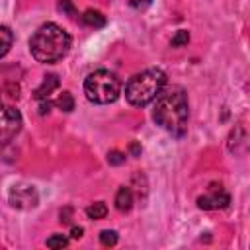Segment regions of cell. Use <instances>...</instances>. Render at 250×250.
I'll list each match as a JSON object with an SVG mask.
<instances>
[{
    "label": "cell",
    "mask_w": 250,
    "mask_h": 250,
    "mask_svg": "<svg viewBox=\"0 0 250 250\" xmlns=\"http://www.w3.org/2000/svg\"><path fill=\"white\" fill-rule=\"evenodd\" d=\"M117 240H119V236H117L115 230H107V229H105V230L100 232V242H102L104 246H115Z\"/></svg>",
    "instance_id": "obj_14"
},
{
    "label": "cell",
    "mask_w": 250,
    "mask_h": 250,
    "mask_svg": "<svg viewBox=\"0 0 250 250\" xmlns=\"http://www.w3.org/2000/svg\"><path fill=\"white\" fill-rule=\"evenodd\" d=\"M51 105H53L51 100H39V113H41V115L49 113V111H51Z\"/></svg>",
    "instance_id": "obj_20"
},
{
    "label": "cell",
    "mask_w": 250,
    "mask_h": 250,
    "mask_svg": "<svg viewBox=\"0 0 250 250\" xmlns=\"http://www.w3.org/2000/svg\"><path fill=\"white\" fill-rule=\"evenodd\" d=\"M129 4H131V8H135V10H146V8L152 4V0H129Z\"/></svg>",
    "instance_id": "obj_19"
},
{
    "label": "cell",
    "mask_w": 250,
    "mask_h": 250,
    "mask_svg": "<svg viewBox=\"0 0 250 250\" xmlns=\"http://www.w3.org/2000/svg\"><path fill=\"white\" fill-rule=\"evenodd\" d=\"M129 148H131V154H133V156H139V154H141V146H139V143H131Z\"/></svg>",
    "instance_id": "obj_22"
},
{
    "label": "cell",
    "mask_w": 250,
    "mask_h": 250,
    "mask_svg": "<svg viewBox=\"0 0 250 250\" xmlns=\"http://www.w3.org/2000/svg\"><path fill=\"white\" fill-rule=\"evenodd\" d=\"M115 207L121 213H129L131 211V207H133V191L127 186L117 189V193H115Z\"/></svg>",
    "instance_id": "obj_9"
},
{
    "label": "cell",
    "mask_w": 250,
    "mask_h": 250,
    "mask_svg": "<svg viewBox=\"0 0 250 250\" xmlns=\"http://www.w3.org/2000/svg\"><path fill=\"white\" fill-rule=\"evenodd\" d=\"M230 203V195L223 189V186L219 184H211L209 191L205 195L197 197V207L203 211H217V209H225Z\"/></svg>",
    "instance_id": "obj_7"
},
{
    "label": "cell",
    "mask_w": 250,
    "mask_h": 250,
    "mask_svg": "<svg viewBox=\"0 0 250 250\" xmlns=\"http://www.w3.org/2000/svg\"><path fill=\"white\" fill-rule=\"evenodd\" d=\"M47 246L53 248V250H57V248H64V246H68V238H66L64 234H53V236L47 238Z\"/></svg>",
    "instance_id": "obj_15"
},
{
    "label": "cell",
    "mask_w": 250,
    "mask_h": 250,
    "mask_svg": "<svg viewBox=\"0 0 250 250\" xmlns=\"http://www.w3.org/2000/svg\"><path fill=\"white\" fill-rule=\"evenodd\" d=\"M57 88H59V76H57V74H47V76L43 78L41 86L33 92V96H35L37 102H39V100H49L51 94H53Z\"/></svg>",
    "instance_id": "obj_8"
},
{
    "label": "cell",
    "mask_w": 250,
    "mask_h": 250,
    "mask_svg": "<svg viewBox=\"0 0 250 250\" xmlns=\"http://www.w3.org/2000/svg\"><path fill=\"white\" fill-rule=\"evenodd\" d=\"M8 201L14 209H20V211H29L33 207H37L39 203V193L33 186L29 184H14L10 188V193H8Z\"/></svg>",
    "instance_id": "obj_6"
},
{
    "label": "cell",
    "mask_w": 250,
    "mask_h": 250,
    "mask_svg": "<svg viewBox=\"0 0 250 250\" xmlns=\"http://www.w3.org/2000/svg\"><path fill=\"white\" fill-rule=\"evenodd\" d=\"M82 232H84V229H82V227H72L70 236H72V238H80V236H82Z\"/></svg>",
    "instance_id": "obj_21"
},
{
    "label": "cell",
    "mask_w": 250,
    "mask_h": 250,
    "mask_svg": "<svg viewBox=\"0 0 250 250\" xmlns=\"http://www.w3.org/2000/svg\"><path fill=\"white\" fill-rule=\"evenodd\" d=\"M152 119L170 135L178 139L184 137L188 131V119H189V102L184 88L180 86L162 88V92L156 96Z\"/></svg>",
    "instance_id": "obj_1"
},
{
    "label": "cell",
    "mask_w": 250,
    "mask_h": 250,
    "mask_svg": "<svg viewBox=\"0 0 250 250\" xmlns=\"http://www.w3.org/2000/svg\"><path fill=\"white\" fill-rule=\"evenodd\" d=\"M80 21L84 23V25H88V27H104L105 25V16L102 14V12H98V10H86L82 16H80Z\"/></svg>",
    "instance_id": "obj_10"
},
{
    "label": "cell",
    "mask_w": 250,
    "mask_h": 250,
    "mask_svg": "<svg viewBox=\"0 0 250 250\" xmlns=\"http://www.w3.org/2000/svg\"><path fill=\"white\" fill-rule=\"evenodd\" d=\"M86 215L90 217V219H105V215H107V205L104 203V201H94V203H90L88 207H86Z\"/></svg>",
    "instance_id": "obj_12"
},
{
    "label": "cell",
    "mask_w": 250,
    "mask_h": 250,
    "mask_svg": "<svg viewBox=\"0 0 250 250\" xmlns=\"http://www.w3.org/2000/svg\"><path fill=\"white\" fill-rule=\"evenodd\" d=\"M12 45H14V33H12V29L6 27V25H0V59L12 49Z\"/></svg>",
    "instance_id": "obj_11"
},
{
    "label": "cell",
    "mask_w": 250,
    "mask_h": 250,
    "mask_svg": "<svg viewBox=\"0 0 250 250\" xmlns=\"http://www.w3.org/2000/svg\"><path fill=\"white\" fill-rule=\"evenodd\" d=\"M61 111H72L74 109V98H72V94L70 92H61L59 96H57V100L53 102Z\"/></svg>",
    "instance_id": "obj_13"
},
{
    "label": "cell",
    "mask_w": 250,
    "mask_h": 250,
    "mask_svg": "<svg viewBox=\"0 0 250 250\" xmlns=\"http://www.w3.org/2000/svg\"><path fill=\"white\" fill-rule=\"evenodd\" d=\"M70 35L57 23H43L29 39V53L37 62L53 64L66 57L70 51Z\"/></svg>",
    "instance_id": "obj_2"
},
{
    "label": "cell",
    "mask_w": 250,
    "mask_h": 250,
    "mask_svg": "<svg viewBox=\"0 0 250 250\" xmlns=\"http://www.w3.org/2000/svg\"><path fill=\"white\" fill-rule=\"evenodd\" d=\"M84 94L92 104H98V105L113 104L121 94V82L113 72L100 68L86 76Z\"/></svg>",
    "instance_id": "obj_4"
},
{
    "label": "cell",
    "mask_w": 250,
    "mask_h": 250,
    "mask_svg": "<svg viewBox=\"0 0 250 250\" xmlns=\"http://www.w3.org/2000/svg\"><path fill=\"white\" fill-rule=\"evenodd\" d=\"M107 162L113 164V166H119V164L125 162V154L119 152V150H111V152H107Z\"/></svg>",
    "instance_id": "obj_17"
},
{
    "label": "cell",
    "mask_w": 250,
    "mask_h": 250,
    "mask_svg": "<svg viewBox=\"0 0 250 250\" xmlns=\"http://www.w3.org/2000/svg\"><path fill=\"white\" fill-rule=\"evenodd\" d=\"M59 10H61L62 14H68V16H74V14H76V10H74V6H72L70 0H61V2H59Z\"/></svg>",
    "instance_id": "obj_18"
},
{
    "label": "cell",
    "mask_w": 250,
    "mask_h": 250,
    "mask_svg": "<svg viewBox=\"0 0 250 250\" xmlns=\"http://www.w3.org/2000/svg\"><path fill=\"white\" fill-rule=\"evenodd\" d=\"M21 123H23L21 113L14 105L0 100V145L10 143L20 133Z\"/></svg>",
    "instance_id": "obj_5"
},
{
    "label": "cell",
    "mask_w": 250,
    "mask_h": 250,
    "mask_svg": "<svg viewBox=\"0 0 250 250\" xmlns=\"http://www.w3.org/2000/svg\"><path fill=\"white\" fill-rule=\"evenodd\" d=\"M166 86V74L160 68H146L131 76L125 84V98L135 107H145L156 100Z\"/></svg>",
    "instance_id": "obj_3"
},
{
    "label": "cell",
    "mask_w": 250,
    "mask_h": 250,
    "mask_svg": "<svg viewBox=\"0 0 250 250\" xmlns=\"http://www.w3.org/2000/svg\"><path fill=\"white\" fill-rule=\"evenodd\" d=\"M188 43H189V33H188L186 29L176 31V35H174L172 41H170L172 47H184V45H188Z\"/></svg>",
    "instance_id": "obj_16"
}]
</instances>
